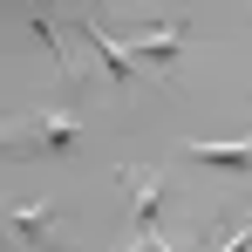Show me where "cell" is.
<instances>
[{"label":"cell","instance_id":"obj_2","mask_svg":"<svg viewBox=\"0 0 252 252\" xmlns=\"http://www.w3.org/2000/svg\"><path fill=\"white\" fill-rule=\"evenodd\" d=\"M7 232L28 252H62V239H55V205H14L7 211Z\"/></svg>","mask_w":252,"mask_h":252},{"label":"cell","instance_id":"obj_6","mask_svg":"<svg viewBox=\"0 0 252 252\" xmlns=\"http://www.w3.org/2000/svg\"><path fill=\"white\" fill-rule=\"evenodd\" d=\"M129 252H184V246H170V239H157V232H136V246Z\"/></svg>","mask_w":252,"mask_h":252},{"label":"cell","instance_id":"obj_4","mask_svg":"<svg viewBox=\"0 0 252 252\" xmlns=\"http://www.w3.org/2000/svg\"><path fill=\"white\" fill-rule=\"evenodd\" d=\"M177 48H184V21H164V28H150L143 41H129V62H143V68L164 75L170 62H177Z\"/></svg>","mask_w":252,"mask_h":252},{"label":"cell","instance_id":"obj_1","mask_svg":"<svg viewBox=\"0 0 252 252\" xmlns=\"http://www.w3.org/2000/svg\"><path fill=\"white\" fill-rule=\"evenodd\" d=\"M82 143V116H68V109H48V116H34V123H21L14 136H7V150L21 157V150H48V157H62V150H75Z\"/></svg>","mask_w":252,"mask_h":252},{"label":"cell","instance_id":"obj_3","mask_svg":"<svg viewBox=\"0 0 252 252\" xmlns=\"http://www.w3.org/2000/svg\"><path fill=\"white\" fill-rule=\"evenodd\" d=\"M116 184L129 191V218H136V232H157V205H164V177H157V170H123Z\"/></svg>","mask_w":252,"mask_h":252},{"label":"cell","instance_id":"obj_5","mask_svg":"<svg viewBox=\"0 0 252 252\" xmlns=\"http://www.w3.org/2000/svg\"><path fill=\"white\" fill-rule=\"evenodd\" d=\"M184 157H198L211 170H252V143H184Z\"/></svg>","mask_w":252,"mask_h":252},{"label":"cell","instance_id":"obj_7","mask_svg":"<svg viewBox=\"0 0 252 252\" xmlns=\"http://www.w3.org/2000/svg\"><path fill=\"white\" fill-rule=\"evenodd\" d=\"M246 246H252V218H246V225H239V232H232V239H225L218 252H246Z\"/></svg>","mask_w":252,"mask_h":252}]
</instances>
